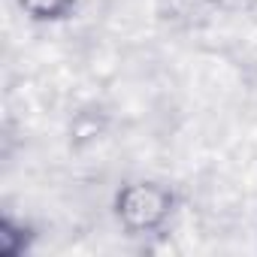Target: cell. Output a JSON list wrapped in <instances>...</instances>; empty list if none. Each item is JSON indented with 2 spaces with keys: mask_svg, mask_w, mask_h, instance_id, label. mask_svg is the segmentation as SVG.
<instances>
[{
  "mask_svg": "<svg viewBox=\"0 0 257 257\" xmlns=\"http://www.w3.org/2000/svg\"><path fill=\"white\" fill-rule=\"evenodd\" d=\"M31 22H64L76 13L79 0H16Z\"/></svg>",
  "mask_w": 257,
  "mask_h": 257,
  "instance_id": "obj_3",
  "label": "cell"
},
{
  "mask_svg": "<svg viewBox=\"0 0 257 257\" xmlns=\"http://www.w3.org/2000/svg\"><path fill=\"white\" fill-rule=\"evenodd\" d=\"M34 242V230L25 221H16L10 215L0 218V254L4 257H22Z\"/></svg>",
  "mask_w": 257,
  "mask_h": 257,
  "instance_id": "obj_2",
  "label": "cell"
},
{
  "mask_svg": "<svg viewBox=\"0 0 257 257\" xmlns=\"http://www.w3.org/2000/svg\"><path fill=\"white\" fill-rule=\"evenodd\" d=\"M176 209V194L158 182H127L115 191L112 212L131 236L158 233Z\"/></svg>",
  "mask_w": 257,
  "mask_h": 257,
  "instance_id": "obj_1",
  "label": "cell"
}]
</instances>
